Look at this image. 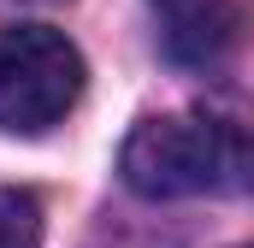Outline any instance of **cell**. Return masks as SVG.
<instances>
[{"label": "cell", "mask_w": 254, "mask_h": 248, "mask_svg": "<svg viewBox=\"0 0 254 248\" xmlns=\"http://www.w3.org/2000/svg\"><path fill=\"white\" fill-rule=\"evenodd\" d=\"M0 248H42V207L24 189H0Z\"/></svg>", "instance_id": "277c9868"}, {"label": "cell", "mask_w": 254, "mask_h": 248, "mask_svg": "<svg viewBox=\"0 0 254 248\" xmlns=\"http://www.w3.org/2000/svg\"><path fill=\"white\" fill-rule=\"evenodd\" d=\"M119 172L148 201L243 195L254 189V119L231 113H160L125 136Z\"/></svg>", "instance_id": "6da1fadb"}, {"label": "cell", "mask_w": 254, "mask_h": 248, "mask_svg": "<svg viewBox=\"0 0 254 248\" xmlns=\"http://www.w3.org/2000/svg\"><path fill=\"white\" fill-rule=\"evenodd\" d=\"M83 95V54L48 24L0 30V130L42 136L77 107Z\"/></svg>", "instance_id": "7a4b0ae2"}, {"label": "cell", "mask_w": 254, "mask_h": 248, "mask_svg": "<svg viewBox=\"0 0 254 248\" xmlns=\"http://www.w3.org/2000/svg\"><path fill=\"white\" fill-rule=\"evenodd\" d=\"M154 36L172 65L219 71L237 54L243 18H237V0H154Z\"/></svg>", "instance_id": "3957f363"}]
</instances>
